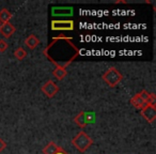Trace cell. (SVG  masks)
Instances as JSON below:
<instances>
[{
	"label": "cell",
	"instance_id": "1",
	"mask_svg": "<svg viewBox=\"0 0 156 154\" xmlns=\"http://www.w3.org/2000/svg\"><path fill=\"white\" fill-rule=\"evenodd\" d=\"M79 48L74 44L73 38L59 35L44 48L43 54L56 67L66 69L79 56Z\"/></svg>",
	"mask_w": 156,
	"mask_h": 154
},
{
	"label": "cell",
	"instance_id": "2",
	"mask_svg": "<svg viewBox=\"0 0 156 154\" xmlns=\"http://www.w3.org/2000/svg\"><path fill=\"white\" fill-rule=\"evenodd\" d=\"M72 145L76 148L79 152L83 153L86 152L92 145H93V140L92 138L85 132H79L73 139H72Z\"/></svg>",
	"mask_w": 156,
	"mask_h": 154
},
{
	"label": "cell",
	"instance_id": "3",
	"mask_svg": "<svg viewBox=\"0 0 156 154\" xmlns=\"http://www.w3.org/2000/svg\"><path fill=\"white\" fill-rule=\"evenodd\" d=\"M102 78L109 87L113 88L121 83L122 79H123V75L115 67H110V69H108L103 74Z\"/></svg>",
	"mask_w": 156,
	"mask_h": 154
},
{
	"label": "cell",
	"instance_id": "4",
	"mask_svg": "<svg viewBox=\"0 0 156 154\" xmlns=\"http://www.w3.org/2000/svg\"><path fill=\"white\" fill-rule=\"evenodd\" d=\"M149 92L147 90H142L140 91L139 93L135 94L132 98H130V104L135 107L136 109H142L143 107L147 105V98H149Z\"/></svg>",
	"mask_w": 156,
	"mask_h": 154
},
{
	"label": "cell",
	"instance_id": "5",
	"mask_svg": "<svg viewBox=\"0 0 156 154\" xmlns=\"http://www.w3.org/2000/svg\"><path fill=\"white\" fill-rule=\"evenodd\" d=\"M74 28H75V23L72 20H55L51 22V30L54 31H72L74 30Z\"/></svg>",
	"mask_w": 156,
	"mask_h": 154
},
{
	"label": "cell",
	"instance_id": "6",
	"mask_svg": "<svg viewBox=\"0 0 156 154\" xmlns=\"http://www.w3.org/2000/svg\"><path fill=\"white\" fill-rule=\"evenodd\" d=\"M41 90L47 98H51L59 92V87L54 81H47L41 87Z\"/></svg>",
	"mask_w": 156,
	"mask_h": 154
},
{
	"label": "cell",
	"instance_id": "7",
	"mask_svg": "<svg viewBox=\"0 0 156 154\" xmlns=\"http://www.w3.org/2000/svg\"><path fill=\"white\" fill-rule=\"evenodd\" d=\"M140 115L144 118L147 123H153L156 120V107L145 105L140 110Z\"/></svg>",
	"mask_w": 156,
	"mask_h": 154
},
{
	"label": "cell",
	"instance_id": "8",
	"mask_svg": "<svg viewBox=\"0 0 156 154\" xmlns=\"http://www.w3.org/2000/svg\"><path fill=\"white\" fill-rule=\"evenodd\" d=\"M15 26L12 25L11 23H3L0 24V34H2L5 39H9L15 32Z\"/></svg>",
	"mask_w": 156,
	"mask_h": 154
},
{
	"label": "cell",
	"instance_id": "9",
	"mask_svg": "<svg viewBox=\"0 0 156 154\" xmlns=\"http://www.w3.org/2000/svg\"><path fill=\"white\" fill-rule=\"evenodd\" d=\"M51 14L54 16H71L73 15V8L64 7V8H52Z\"/></svg>",
	"mask_w": 156,
	"mask_h": 154
},
{
	"label": "cell",
	"instance_id": "10",
	"mask_svg": "<svg viewBox=\"0 0 156 154\" xmlns=\"http://www.w3.org/2000/svg\"><path fill=\"white\" fill-rule=\"evenodd\" d=\"M74 122L77 124L79 127L83 128L88 125V113L86 111H80L75 118H74Z\"/></svg>",
	"mask_w": 156,
	"mask_h": 154
},
{
	"label": "cell",
	"instance_id": "11",
	"mask_svg": "<svg viewBox=\"0 0 156 154\" xmlns=\"http://www.w3.org/2000/svg\"><path fill=\"white\" fill-rule=\"evenodd\" d=\"M40 43H41V42H40L39 38H37L34 34H30L25 40V45H26L29 49H34Z\"/></svg>",
	"mask_w": 156,
	"mask_h": 154
},
{
	"label": "cell",
	"instance_id": "12",
	"mask_svg": "<svg viewBox=\"0 0 156 154\" xmlns=\"http://www.w3.org/2000/svg\"><path fill=\"white\" fill-rule=\"evenodd\" d=\"M59 149H60V147H59L56 142L50 141V142H48L47 145H45V148L43 149V153L44 154H55Z\"/></svg>",
	"mask_w": 156,
	"mask_h": 154
},
{
	"label": "cell",
	"instance_id": "13",
	"mask_svg": "<svg viewBox=\"0 0 156 154\" xmlns=\"http://www.w3.org/2000/svg\"><path fill=\"white\" fill-rule=\"evenodd\" d=\"M52 75L54 77H56L57 81H62L63 78H65L67 75L66 69H62V67H56L52 71Z\"/></svg>",
	"mask_w": 156,
	"mask_h": 154
},
{
	"label": "cell",
	"instance_id": "14",
	"mask_svg": "<svg viewBox=\"0 0 156 154\" xmlns=\"http://www.w3.org/2000/svg\"><path fill=\"white\" fill-rule=\"evenodd\" d=\"M12 18V13L8 9H2L0 11V24L3 23H10V20Z\"/></svg>",
	"mask_w": 156,
	"mask_h": 154
},
{
	"label": "cell",
	"instance_id": "15",
	"mask_svg": "<svg viewBox=\"0 0 156 154\" xmlns=\"http://www.w3.org/2000/svg\"><path fill=\"white\" fill-rule=\"evenodd\" d=\"M26 56H27V52L23 47H17L15 49V52H14V57L16 59H18V60H23V59L26 58Z\"/></svg>",
	"mask_w": 156,
	"mask_h": 154
},
{
	"label": "cell",
	"instance_id": "16",
	"mask_svg": "<svg viewBox=\"0 0 156 154\" xmlns=\"http://www.w3.org/2000/svg\"><path fill=\"white\" fill-rule=\"evenodd\" d=\"M147 105L156 107V96H155V94H154V93H150L149 94V98H147Z\"/></svg>",
	"mask_w": 156,
	"mask_h": 154
},
{
	"label": "cell",
	"instance_id": "17",
	"mask_svg": "<svg viewBox=\"0 0 156 154\" xmlns=\"http://www.w3.org/2000/svg\"><path fill=\"white\" fill-rule=\"evenodd\" d=\"M9 45H8L5 40H0V52H5L8 49Z\"/></svg>",
	"mask_w": 156,
	"mask_h": 154
},
{
	"label": "cell",
	"instance_id": "18",
	"mask_svg": "<svg viewBox=\"0 0 156 154\" xmlns=\"http://www.w3.org/2000/svg\"><path fill=\"white\" fill-rule=\"evenodd\" d=\"M7 142H5V140H3L2 138H0V152H2L5 150V148H7Z\"/></svg>",
	"mask_w": 156,
	"mask_h": 154
},
{
	"label": "cell",
	"instance_id": "19",
	"mask_svg": "<svg viewBox=\"0 0 156 154\" xmlns=\"http://www.w3.org/2000/svg\"><path fill=\"white\" fill-rule=\"evenodd\" d=\"M55 154H69V153H67V152L65 151L64 149H62V148L60 147V149H59L58 151H57V152H56V153H55Z\"/></svg>",
	"mask_w": 156,
	"mask_h": 154
}]
</instances>
